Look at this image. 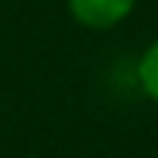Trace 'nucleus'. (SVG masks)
I'll return each instance as SVG.
<instances>
[{"label": "nucleus", "mask_w": 158, "mask_h": 158, "mask_svg": "<svg viewBox=\"0 0 158 158\" xmlns=\"http://www.w3.org/2000/svg\"><path fill=\"white\" fill-rule=\"evenodd\" d=\"M136 81H139V90L158 106V40H152L139 62H136Z\"/></svg>", "instance_id": "f03ea898"}, {"label": "nucleus", "mask_w": 158, "mask_h": 158, "mask_svg": "<svg viewBox=\"0 0 158 158\" xmlns=\"http://www.w3.org/2000/svg\"><path fill=\"white\" fill-rule=\"evenodd\" d=\"M65 3L68 16L90 31H109L136 10V0H65Z\"/></svg>", "instance_id": "f257e3e1"}]
</instances>
